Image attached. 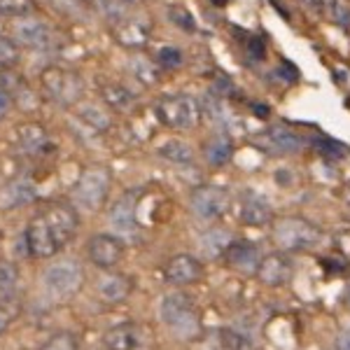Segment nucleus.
I'll use <instances>...</instances> for the list:
<instances>
[{
  "mask_svg": "<svg viewBox=\"0 0 350 350\" xmlns=\"http://www.w3.org/2000/svg\"><path fill=\"white\" fill-rule=\"evenodd\" d=\"M19 308H21L19 297L12 299V301H3V304H0V336H3L5 332H8L10 327L14 325L16 315H19Z\"/></svg>",
  "mask_w": 350,
  "mask_h": 350,
  "instance_id": "29",
  "label": "nucleus"
},
{
  "mask_svg": "<svg viewBox=\"0 0 350 350\" xmlns=\"http://www.w3.org/2000/svg\"><path fill=\"white\" fill-rule=\"evenodd\" d=\"M231 241H234V236H231L227 229L215 227V229L206 231V234L201 236V247H203V252H208V255L222 257L224 250L231 245Z\"/></svg>",
  "mask_w": 350,
  "mask_h": 350,
  "instance_id": "24",
  "label": "nucleus"
},
{
  "mask_svg": "<svg viewBox=\"0 0 350 350\" xmlns=\"http://www.w3.org/2000/svg\"><path fill=\"white\" fill-rule=\"evenodd\" d=\"M38 213L49 224L54 239L59 241L61 250H64L68 243L75 239L77 229H80V213H77V208L72 206V201H49Z\"/></svg>",
  "mask_w": 350,
  "mask_h": 350,
  "instance_id": "6",
  "label": "nucleus"
},
{
  "mask_svg": "<svg viewBox=\"0 0 350 350\" xmlns=\"http://www.w3.org/2000/svg\"><path fill=\"white\" fill-rule=\"evenodd\" d=\"M112 175L105 166H89L77 178L75 187L70 191L72 206L84 213H96L105 206L110 194Z\"/></svg>",
  "mask_w": 350,
  "mask_h": 350,
  "instance_id": "2",
  "label": "nucleus"
},
{
  "mask_svg": "<svg viewBox=\"0 0 350 350\" xmlns=\"http://www.w3.org/2000/svg\"><path fill=\"white\" fill-rule=\"evenodd\" d=\"M135 280L129 273H105L103 278L96 283V297L103 301L105 306H120L133 295Z\"/></svg>",
  "mask_w": 350,
  "mask_h": 350,
  "instance_id": "12",
  "label": "nucleus"
},
{
  "mask_svg": "<svg viewBox=\"0 0 350 350\" xmlns=\"http://www.w3.org/2000/svg\"><path fill=\"white\" fill-rule=\"evenodd\" d=\"M143 327L138 323H120L103 334L105 350H140L143 348Z\"/></svg>",
  "mask_w": 350,
  "mask_h": 350,
  "instance_id": "15",
  "label": "nucleus"
},
{
  "mask_svg": "<svg viewBox=\"0 0 350 350\" xmlns=\"http://www.w3.org/2000/svg\"><path fill=\"white\" fill-rule=\"evenodd\" d=\"M338 350H350V329L341 334V341H338Z\"/></svg>",
  "mask_w": 350,
  "mask_h": 350,
  "instance_id": "38",
  "label": "nucleus"
},
{
  "mask_svg": "<svg viewBox=\"0 0 350 350\" xmlns=\"http://www.w3.org/2000/svg\"><path fill=\"white\" fill-rule=\"evenodd\" d=\"M38 189L28 178L10 180L8 185L0 187V211H16L26 203L36 201Z\"/></svg>",
  "mask_w": 350,
  "mask_h": 350,
  "instance_id": "18",
  "label": "nucleus"
},
{
  "mask_svg": "<svg viewBox=\"0 0 350 350\" xmlns=\"http://www.w3.org/2000/svg\"><path fill=\"white\" fill-rule=\"evenodd\" d=\"M163 280L173 287H189L203 280V264L194 255H173L163 267Z\"/></svg>",
  "mask_w": 350,
  "mask_h": 350,
  "instance_id": "10",
  "label": "nucleus"
},
{
  "mask_svg": "<svg viewBox=\"0 0 350 350\" xmlns=\"http://www.w3.org/2000/svg\"><path fill=\"white\" fill-rule=\"evenodd\" d=\"M24 245H26L28 257H33V259H49L61 252L59 241L54 239L52 229H49V224L44 222V217L40 213H36V215L28 219L26 231H24Z\"/></svg>",
  "mask_w": 350,
  "mask_h": 350,
  "instance_id": "8",
  "label": "nucleus"
},
{
  "mask_svg": "<svg viewBox=\"0 0 350 350\" xmlns=\"http://www.w3.org/2000/svg\"><path fill=\"white\" fill-rule=\"evenodd\" d=\"M84 120L89 122V126H94V129H108V124H110V120H108V115H103L100 110H96V108H87L84 110Z\"/></svg>",
  "mask_w": 350,
  "mask_h": 350,
  "instance_id": "34",
  "label": "nucleus"
},
{
  "mask_svg": "<svg viewBox=\"0 0 350 350\" xmlns=\"http://www.w3.org/2000/svg\"><path fill=\"white\" fill-rule=\"evenodd\" d=\"M168 12H171V14H168V16H171V21H175V24H178L180 28H185V31H194V28H196L194 16H191L185 8H171Z\"/></svg>",
  "mask_w": 350,
  "mask_h": 350,
  "instance_id": "32",
  "label": "nucleus"
},
{
  "mask_svg": "<svg viewBox=\"0 0 350 350\" xmlns=\"http://www.w3.org/2000/svg\"><path fill=\"white\" fill-rule=\"evenodd\" d=\"M19 61V52H16L14 42L8 38H0V68H10Z\"/></svg>",
  "mask_w": 350,
  "mask_h": 350,
  "instance_id": "30",
  "label": "nucleus"
},
{
  "mask_svg": "<svg viewBox=\"0 0 350 350\" xmlns=\"http://www.w3.org/2000/svg\"><path fill=\"white\" fill-rule=\"evenodd\" d=\"M231 154H234V143H231L227 133L213 135L206 143V148H203V157H206V161L211 166H224L231 159Z\"/></svg>",
  "mask_w": 350,
  "mask_h": 350,
  "instance_id": "22",
  "label": "nucleus"
},
{
  "mask_svg": "<svg viewBox=\"0 0 350 350\" xmlns=\"http://www.w3.org/2000/svg\"><path fill=\"white\" fill-rule=\"evenodd\" d=\"M40 350H80V341L72 332H56L42 343Z\"/></svg>",
  "mask_w": 350,
  "mask_h": 350,
  "instance_id": "27",
  "label": "nucleus"
},
{
  "mask_svg": "<svg viewBox=\"0 0 350 350\" xmlns=\"http://www.w3.org/2000/svg\"><path fill=\"white\" fill-rule=\"evenodd\" d=\"M250 54L255 56V59H262L264 56V42L259 40V38H252L250 40Z\"/></svg>",
  "mask_w": 350,
  "mask_h": 350,
  "instance_id": "37",
  "label": "nucleus"
},
{
  "mask_svg": "<svg viewBox=\"0 0 350 350\" xmlns=\"http://www.w3.org/2000/svg\"><path fill=\"white\" fill-rule=\"evenodd\" d=\"M49 135L42 129V124H24V126L16 131V148L21 154L26 157H38L47 150Z\"/></svg>",
  "mask_w": 350,
  "mask_h": 350,
  "instance_id": "20",
  "label": "nucleus"
},
{
  "mask_svg": "<svg viewBox=\"0 0 350 350\" xmlns=\"http://www.w3.org/2000/svg\"><path fill=\"white\" fill-rule=\"evenodd\" d=\"M36 5L33 0H0V16H10V19H26L33 14Z\"/></svg>",
  "mask_w": 350,
  "mask_h": 350,
  "instance_id": "26",
  "label": "nucleus"
},
{
  "mask_svg": "<svg viewBox=\"0 0 350 350\" xmlns=\"http://www.w3.org/2000/svg\"><path fill=\"white\" fill-rule=\"evenodd\" d=\"M329 12L341 26H350V12L341 0H329Z\"/></svg>",
  "mask_w": 350,
  "mask_h": 350,
  "instance_id": "35",
  "label": "nucleus"
},
{
  "mask_svg": "<svg viewBox=\"0 0 350 350\" xmlns=\"http://www.w3.org/2000/svg\"><path fill=\"white\" fill-rule=\"evenodd\" d=\"M103 96H105V100H108L110 108H115V110H129L133 103V96L124 87H105Z\"/></svg>",
  "mask_w": 350,
  "mask_h": 350,
  "instance_id": "28",
  "label": "nucleus"
},
{
  "mask_svg": "<svg viewBox=\"0 0 350 350\" xmlns=\"http://www.w3.org/2000/svg\"><path fill=\"white\" fill-rule=\"evenodd\" d=\"M12 105H14L12 94H10L5 87H0V122H3L5 117L10 115V110H12Z\"/></svg>",
  "mask_w": 350,
  "mask_h": 350,
  "instance_id": "36",
  "label": "nucleus"
},
{
  "mask_svg": "<svg viewBox=\"0 0 350 350\" xmlns=\"http://www.w3.org/2000/svg\"><path fill=\"white\" fill-rule=\"evenodd\" d=\"M292 273H295V264L292 257L287 252H269L262 257V264L257 269V280L267 287H280L285 283H290Z\"/></svg>",
  "mask_w": 350,
  "mask_h": 350,
  "instance_id": "11",
  "label": "nucleus"
},
{
  "mask_svg": "<svg viewBox=\"0 0 350 350\" xmlns=\"http://www.w3.org/2000/svg\"><path fill=\"white\" fill-rule=\"evenodd\" d=\"M189 206L196 217L201 219H219L231 206L229 191L219 185H199L189 196Z\"/></svg>",
  "mask_w": 350,
  "mask_h": 350,
  "instance_id": "7",
  "label": "nucleus"
},
{
  "mask_svg": "<svg viewBox=\"0 0 350 350\" xmlns=\"http://www.w3.org/2000/svg\"><path fill=\"white\" fill-rule=\"evenodd\" d=\"M201 105L196 98H191L187 94L168 96L157 105V115L163 126L168 129H180V131H187L194 129L201 122Z\"/></svg>",
  "mask_w": 350,
  "mask_h": 350,
  "instance_id": "5",
  "label": "nucleus"
},
{
  "mask_svg": "<svg viewBox=\"0 0 350 350\" xmlns=\"http://www.w3.org/2000/svg\"><path fill=\"white\" fill-rule=\"evenodd\" d=\"M44 292L54 299V301H68L82 290L84 285V269L75 259H59V262L49 264L47 271L42 273Z\"/></svg>",
  "mask_w": 350,
  "mask_h": 350,
  "instance_id": "3",
  "label": "nucleus"
},
{
  "mask_svg": "<svg viewBox=\"0 0 350 350\" xmlns=\"http://www.w3.org/2000/svg\"><path fill=\"white\" fill-rule=\"evenodd\" d=\"M224 264L234 271H241V273L257 275V269L262 264V255H259V247L250 241H231V245L224 250Z\"/></svg>",
  "mask_w": 350,
  "mask_h": 350,
  "instance_id": "14",
  "label": "nucleus"
},
{
  "mask_svg": "<svg viewBox=\"0 0 350 350\" xmlns=\"http://www.w3.org/2000/svg\"><path fill=\"white\" fill-rule=\"evenodd\" d=\"M157 61H159V66L173 70V68H178L183 64V52L175 47H163V49H159V54H157Z\"/></svg>",
  "mask_w": 350,
  "mask_h": 350,
  "instance_id": "31",
  "label": "nucleus"
},
{
  "mask_svg": "<svg viewBox=\"0 0 350 350\" xmlns=\"http://www.w3.org/2000/svg\"><path fill=\"white\" fill-rule=\"evenodd\" d=\"M49 36H52L49 26L40 19H33V16H26V19H21L19 24L14 26V40L31 49L44 47V44L49 42Z\"/></svg>",
  "mask_w": 350,
  "mask_h": 350,
  "instance_id": "19",
  "label": "nucleus"
},
{
  "mask_svg": "<svg viewBox=\"0 0 350 350\" xmlns=\"http://www.w3.org/2000/svg\"><path fill=\"white\" fill-rule=\"evenodd\" d=\"M138 191H126L110 211V227L117 236H131L138 231Z\"/></svg>",
  "mask_w": 350,
  "mask_h": 350,
  "instance_id": "13",
  "label": "nucleus"
},
{
  "mask_svg": "<svg viewBox=\"0 0 350 350\" xmlns=\"http://www.w3.org/2000/svg\"><path fill=\"white\" fill-rule=\"evenodd\" d=\"M161 323L171 329V334L180 341H196L201 336V313L196 304L185 292H173L161 299L159 306Z\"/></svg>",
  "mask_w": 350,
  "mask_h": 350,
  "instance_id": "1",
  "label": "nucleus"
},
{
  "mask_svg": "<svg viewBox=\"0 0 350 350\" xmlns=\"http://www.w3.org/2000/svg\"><path fill=\"white\" fill-rule=\"evenodd\" d=\"M19 297V269L14 262L0 259V304Z\"/></svg>",
  "mask_w": 350,
  "mask_h": 350,
  "instance_id": "23",
  "label": "nucleus"
},
{
  "mask_svg": "<svg viewBox=\"0 0 350 350\" xmlns=\"http://www.w3.org/2000/svg\"><path fill=\"white\" fill-rule=\"evenodd\" d=\"M159 154L166 161L178 163V166H191V161H194V152L185 140H168V143L161 145Z\"/></svg>",
  "mask_w": 350,
  "mask_h": 350,
  "instance_id": "25",
  "label": "nucleus"
},
{
  "mask_svg": "<svg viewBox=\"0 0 350 350\" xmlns=\"http://www.w3.org/2000/svg\"><path fill=\"white\" fill-rule=\"evenodd\" d=\"M44 87H47V92L52 94L59 103H66V105L75 103L82 94V82L77 80L75 75L64 72V70L47 72V75H44Z\"/></svg>",
  "mask_w": 350,
  "mask_h": 350,
  "instance_id": "16",
  "label": "nucleus"
},
{
  "mask_svg": "<svg viewBox=\"0 0 350 350\" xmlns=\"http://www.w3.org/2000/svg\"><path fill=\"white\" fill-rule=\"evenodd\" d=\"M313 143H315V148L327 157H341L343 152H346V148H343L341 143H336V140H332V138H315Z\"/></svg>",
  "mask_w": 350,
  "mask_h": 350,
  "instance_id": "33",
  "label": "nucleus"
},
{
  "mask_svg": "<svg viewBox=\"0 0 350 350\" xmlns=\"http://www.w3.org/2000/svg\"><path fill=\"white\" fill-rule=\"evenodd\" d=\"M126 245L117 234H94L87 243V257L98 269H115L124 259Z\"/></svg>",
  "mask_w": 350,
  "mask_h": 350,
  "instance_id": "9",
  "label": "nucleus"
},
{
  "mask_svg": "<svg viewBox=\"0 0 350 350\" xmlns=\"http://www.w3.org/2000/svg\"><path fill=\"white\" fill-rule=\"evenodd\" d=\"M273 241L283 252L310 250L323 241V231L304 217H285L273 222Z\"/></svg>",
  "mask_w": 350,
  "mask_h": 350,
  "instance_id": "4",
  "label": "nucleus"
},
{
  "mask_svg": "<svg viewBox=\"0 0 350 350\" xmlns=\"http://www.w3.org/2000/svg\"><path fill=\"white\" fill-rule=\"evenodd\" d=\"M262 138L271 145V150L283 152V154H295L301 150V138L287 126H271L262 133Z\"/></svg>",
  "mask_w": 350,
  "mask_h": 350,
  "instance_id": "21",
  "label": "nucleus"
},
{
  "mask_svg": "<svg viewBox=\"0 0 350 350\" xmlns=\"http://www.w3.org/2000/svg\"><path fill=\"white\" fill-rule=\"evenodd\" d=\"M343 304H346V308L350 310V283L346 285V290H343Z\"/></svg>",
  "mask_w": 350,
  "mask_h": 350,
  "instance_id": "39",
  "label": "nucleus"
},
{
  "mask_svg": "<svg viewBox=\"0 0 350 350\" xmlns=\"http://www.w3.org/2000/svg\"><path fill=\"white\" fill-rule=\"evenodd\" d=\"M241 222L247 227H267L273 222L271 203L255 191H245L241 199Z\"/></svg>",
  "mask_w": 350,
  "mask_h": 350,
  "instance_id": "17",
  "label": "nucleus"
}]
</instances>
